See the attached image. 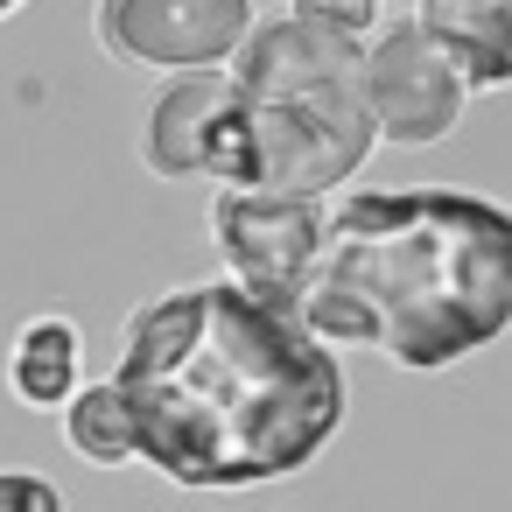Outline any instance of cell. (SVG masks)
<instances>
[{
	"label": "cell",
	"mask_w": 512,
	"mask_h": 512,
	"mask_svg": "<svg viewBox=\"0 0 512 512\" xmlns=\"http://www.w3.org/2000/svg\"><path fill=\"white\" fill-rule=\"evenodd\" d=\"M113 393L134 456L190 491L295 477L344 421L337 351L232 274L141 302L113 358Z\"/></svg>",
	"instance_id": "obj_1"
},
{
	"label": "cell",
	"mask_w": 512,
	"mask_h": 512,
	"mask_svg": "<svg viewBox=\"0 0 512 512\" xmlns=\"http://www.w3.org/2000/svg\"><path fill=\"white\" fill-rule=\"evenodd\" d=\"M295 316L323 344L442 372L512 330V211L463 190H358L323 218Z\"/></svg>",
	"instance_id": "obj_2"
},
{
	"label": "cell",
	"mask_w": 512,
	"mask_h": 512,
	"mask_svg": "<svg viewBox=\"0 0 512 512\" xmlns=\"http://www.w3.org/2000/svg\"><path fill=\"white\" fill-rule=\"evenodd\" d=\"M225 78H232V183L330 197L365 169L379 127L365 106L358 43L274 15L253 22Z\"/></svg>",
	"instance_id": "obj_3"
},
{
	"label": "cell",
	"mask_w": 512,
	"mask_h": 512,
	"mask_svg": "<svg viewBox=\"0 0 512 512\" xmlns=\"http://www.w3.org/2000/svg\"><path fill=\"white\" fill-rule=\"evenodd\" d=\"M358 78H365V106H372L379 141H400V148L442 141L463 120V106H470V78L428 36L421 15L379 22L365 36V50H358Z\"/></svg>",
	"instance_id": "obj_4"
},
{
	"label": "cell",
	"mask_w": 512,
	"mask_h": 512,
	"mask_svg": "<svg viewBox=\"0 0 512 512\" xmlns=\"http://www.w3.org/2000/svg\"><path fill=\"white\" fill-rule=\"evenodd\" d=\"M323 197H288V190H260V183H225L211 197V246L225 260V274L239 288H253L260 302L295 309V288L323 246Z\"/></svg>",
	"instance_id": "obj_5"
},
{
	"label": "cell",
	"mask_w": 512,
	"mask_h": 512,
	"mask_svg": "<svg viewBox=\"0 0 512 512\" xmlns=\"http://www.w3.org/2000/svg\"><path fill=\"white\" fill-rule=\"evenodd\" d=\"M99 50L148 71H218L253 36V0H99Z\"/></svg>",
	"instance_id": "obj_6"
},
{
	"label": "cell",
	"mask_w": 512,
	"mask_h": 512,
	"mask_svg": "<svg viewBox=\"0 0 512 512\" xmlns=\"http://www.w3.org/2000/svg\"><path fill=\"white\" fill-rule=\"evenodd\" d=\"M141 155L155 176H218L232 183V78L218 71H169V85L148 106Z\"/></svg>",
	"instance_id": "obj_7"
},
{
	"label": "cell",
	"mask_w": 512,
	"mask_h": 512,
	"mask_svg": "<svg viewBox=\"0 0 512 512\" xmlns=\"http://www.w3.org/2000/svg\"><path fill=\"white\" fill-rule=\"evenodd\" d=\"M421 22L456 57L470 92L512 85V0H421Z\"/></svg>",
	"instance_id": "obj_8"
},
{
	"label": "cell",
	"mask_w": 512,
	"mask_h": 512,
	"mask_svg": "<svg viewBox=\"0 0 512 512\" xmlns=\"http://www.w3.org/2000/svg\"><path fill=\"white\" fill-rule=\"evenodd\" d=\"M8 386L29 407H64L78 393V323H64V316L22 323V337L8 351Z\"/></svg>",
	"instance_id": "obj_9"
},
{
	"label": "cell",
	"mask_w": 512,
	"mask_h": 512,
	"mask_svg": "<svg viewBox=\"0 0 512 512\" xmlns=\"http://www.w3.org/2000/svg\"><path fill=\"white\" fill-rule=\"evenodd\" d=\"M64 435H71V449L85 463H127L134 456V428H127V407H120L113 379L106 386H78L64 400Z\"/></svg>",
	"instance_id": "obj_10"
},
{
	"label": "cell",
	"mask_w": 512,
	"mask_h": 512,
	"mask_svg": "<svg viewBox=\"0 0 512 512\" xmlns=\"http://www.w3.org/2000/svg\"><path fill=\"white\" fill-rule=\"evenodd\" d=\"M288 15L309 22V29H323V36H337V43L365 50V36L379 29V0H288Z\"/></svg>",
	"instance_id": "obj_11"
},
{
	"label": "cell",
	"mask_w": 512,
	"mask_h": 512,
	"mask_svg": "<svg viewBox=\"0 0 512 512\" xmlns=\"http://www.w3.org/2000/svg\"><path fill=\"white\" fill-rule=\"evenodd\" d=\"M0 512H64V498L29 470H0Z\"/></svg>",
	"instance_id": "obj_12"
},
{
	"label": "cell",
	"mask_w": 512,
	"mask_h": 512,
	"mask_svg": "<svg viewBox=\"0 0 512 512\" xmlns=\"http://www.w3.org/2000/svg\"><path fill=\"white\" fill-rule=\"evenodd\" d=\"M15 8H22V0H0V15H15Z\"/></svg>",
	"instance_id": "obj_13"
}]
</instances>
